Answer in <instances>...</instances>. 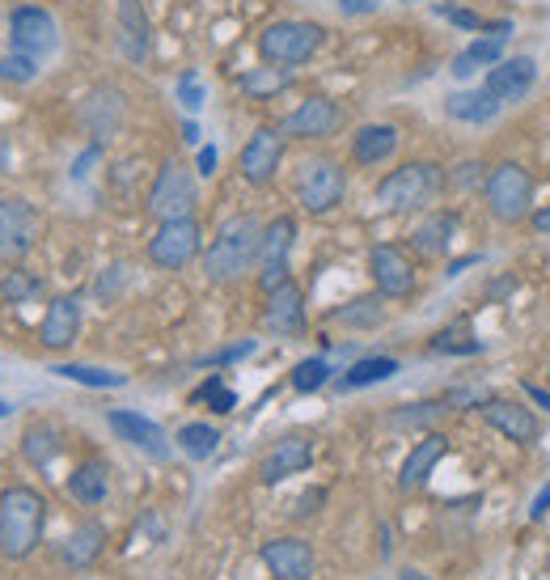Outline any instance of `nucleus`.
<instances>
[{"mask_svg":"<svg viewBox=\"0 0 550 580\" xmlns=\"http://www.w3.org/2000/svg\"><path fill=\"white\" fill-rule=\"evenodd\" d=\"M178 445H183V454L195 462L212 458L216 445H220V433H216L212 424H183L178 428Z\"/></svg>","mask_w":550,"mask_h":580,"instance_id":"c9c22d12","label":"nucleus"},{"mask_svg":"<svg viewBox=\"0 0 550 580\" xmlns=\"http://www.w3.org/2000/svg\"><path fill=\"white\" fill-rule=\"evenodd\" d=\"M454 234H457L454 213H432V217L411 234V246H415L419 259H445L449 246H454Z\"/></svg>","mask_w":550,"mask_h":580,"instance_id":"393cba45","label":"nucleus"},{"mask_svg":"<svg viewBox=\"0 0 550 580\" xmlns=\"http://www.w3.org/2000/svg\"><path fill=\"white\" fill-rule=\"evenodd\" d=\"M403 580H428V577H419V572H403Z\"/></svg>","mask_w":550,"mask_h":580,"instance_id":"5fc2aeb1","label":"nucleus"},{"mask_svg":"<svg viewBox=\"0 0 550 580\" xmlns=\"http://www.w3.org/2000/svg\"><path fill=\"white\" fill-rule=\"evenodd\" d=\"M482 420H487L500 436H508L512 445H533L538 433H542L538 415L529 412V407H521V403H512V398H491V403H482Z\"/></svg>","mask_w":550,"mask_h":580,"instance_id":"412c9836","label":"nucleus"},{"mask_svg":"<svg viewBox=\"0 0 550 580\" xmlns=\"http://www.w3.org/2000/svg\"><path fill=\"white\" fill-rule=\"evenodd\" d=\"M255 352V343L246 339V343H238V348H225V352H216V356H208L204 364H234V361H241V356H250Z\"/></svg>","mask_w":550,"mask_h":580,"instance_id":"a18cd8bd","label":"nucleus"},{"mask_svg":"<svg viewBox=\"0 0 550 580\" xmlns=\"http://www.w3.org/2000/svg\"><path fill=\"white\" fill-rule=\"evenodd\" d=\"M81 115H85V123H90V132H94L97 141H106V136L123 123V94L102 85V90H94V94L85 97Z\"/></svg>","mask_w":550,"mask_h":580,"instance_id":"bb28decb","label":"nucleus"},{"mask_svg":"<svg viewBox=\"0 0 550 580\" xmlns=\"http://www.w3.org/2000/svg\"><path fill=\"white\" fill-rule=\"evenodd\" d=\"M195 204H199V183H195V169L178 157H169L166 166L157 169L153 187H148V217L157 220H178L195 217Z\"/></svg>","mask_w":550,"mask_h":580,"instance_id":"423d86ee","label":"nucleus"},{"mask_svg":"<svg viewBox=\"0 0 550 580\" xmlns=\"http://www.w3.org/2000/svg\"><path fill=\"white\" fill-rule=\"evenodd\" d=\"M48 530V500L43 491L25 484H13L0 491V559L22 563L43 547Z\"/></svg>","mask_w":550,"mask_h":580,"instance_id":"f03ea898","label":"nucleus"},{"mask_svg":"<svg viewBox=\"0 0 550 580\" xmlns=\"http://www.w3.org/2000/svg\"><path fill=\"white\" fill-rule=\"evenodd\" d=\"M369 271H373V284L382 292L385 301H407L415 292V263L403 246H373L369 250Z\"/></svg>","mask_w":550,"mask_h":580,"instance_id":"f8f14e48","label":"nucleus"},{"mask_svg":"<svg viewBox=\"0 0 550 580\" xmlns=\"http://www.w3.org/2000/svg\"><path fill=\"white\" fill-rule=\"evenodd\" d=\"M377 4H382V0H339V9H343L347 18H364V13H377Z\"/></svg>","mask_w":550,"mask_h":580,"instance_id":"09e8293b","label":"nucleus"},{"mask_svg":"<svg viewBox=\"0 0 550 580\" xmlns=\"http://www.w3.org/2000/svg\"><path fill=\"white\" fill-rule=\"evenodd\" d=\"M76 335H81V297H76V292L51 297L43 327H39V343H43L48 352H64Z\"/></svg>","mask_w":550,"mask_h":580,"instance_id":"aec40b11","label":"nucleus"},{"mask_svg":"<svg viewBox=\"0 0 550 580\" xmlns=\"http://www.w3.org/2000/svg\"><path fill=\"white\" fill-rule=\"evenodd\" d=\"M259 246H263V220L255 213L220 220L212 246L204 250V271L212 284H238L246 271L259 267Z\"/></svg>","mask_w":550,"mask_h":580,"instance_id":"f257e3e1","label":"nucleus"},{"mask_svg":"<svg viewBox=\"0 0 550 580\" xmlns=\"http://www.w3.org/2000/svg\"><path fill=\"white\" fill-rule=\"evenodd\" d=\"M55 373H60V377H69V382H81V386H94V390H111V386H123V382H127L123 373L94 369V364H60Z\"/></svg>","mask_w":550,"mask_h":580,"instance_id":"e433bc0d","label":"nucleus"},{"mask_svg":"<svg viewBox=\"0 0 550 580\" xmlns=\"http://www.w3.org/2000/svg\"><path fill=\"white\" fill-rule=\"evenodd\" d=\"M547 512H550V484L542 487V491L533 496V505H529V517H533V521H542Z\"/></svg>","mask_w":550,"mask_h":580,"instance_id":"3c124183","label":"nucleus"},{"mask_svg":"<svg viewBox=\"0 0 550 580\" xmlns=\"http://www.w3.org/2000/svg\"><path fill=\"white\" fill-rule=\"evenodd\" d=\"M313 462V445L310 436H280L271 449H267L263 458H259V479L267 487L271 484H284L288 475H301V470H310Z\"/></svg>","mask_w":550,"mask_h":580,"instance_id":"6ab92c4d","label":"nucleus"},{"mask_svg":"<svg viewBox=\"0 0 550 580\" xmlns=\"http://www.w3.org/2000/svg\"><path fill=\"white\" fill-rule=\"evenodd\" d=\"M482 199H487V213L500 225H517L533 213V174L521 162H500V166L487 169Z\"/></svg>","mask_w":550,"mask_h":580,"instance_id":"39448f33","label":"nucleus"},{"mask_svg":"<svg viewBox=\"0 0 550 580\" xmlns=\"http://www.w3.org/2000/svg\"><path fill=\"white\" fill-rule=\"evenodd\" d=\"M106 424H111V433L120 436V441H127L132 449H141V454H148V458L166 462L169 454H174L166 428H162V424H153L148 415H141V412H106Z\"/></svg>","mask_w":550,"mask_h":580,"instance_id":"dca6fc26","label":"nucleus"},{"mask_svg":"<svg viewBox=\"0 0 550 580\" xmlns=\"http://www.w3.org/2000/svg\"><path fill=\"white\" fill-rule=\"evenodd\" d=\"M280 162H284V136H280V127H259L238 153V169L250 187L271 183L276 169H280Z\"/></svg>","mask_w":550,"mask_h":580,"instance_id":"4468645a","label":"nucleus"},{"mask_svg":"<svg viewBox=\"0 0 550 580\" xmlns=\"http://www.w3.org/2000/svg\"><path fill=\"white\" fill-rule=\"evenodd\" d=\"M199 250H204L199 220L195 217L162 220V225H157V234L148 238V263L162 267V271H183V267L191 263Z\"/></svg>","mask_w":550,"mask_h":580,"instance_id":"1a4fd4ad","label":"nucleus"},{"mask_svg":"<svg viewBox=\"0 0 550 580\" xmlns=\"http://www.w3.org/2000/svg\"><path fill=\"white\" fill-rule=\"evenodd\" d=\"M263 327L280 339L305 335V297H301V289H297V280H284L280 289L267 292Z\"/></svg>","mask_w":550,"mask_h":580,"instance_id":"f3484780","label":"nucleus"},{"mask_svg":"<svg viewBox=\"0 0 550 580\" xmlns=\"http://www.w3.org/2000/svg\"><path fill=\"white\" fill-rule=\"evenodd\" d=\"M398 148V127L390 123H364L352 136V162L356 166H382L385 157H394Z\"/></svg>","mask_w":550,"mask_h":580,"instance_id":"b1692460","label":"nucleus"},{"mask_svg":"<svg viewBox=\"0 0 550 580\" xmlns=\"http://www.w3.org/2000/svg\"><path fill=\"white\" fill-rule=\"evenodd\" d=\"M533 229H538V234H550V204L533 213Z\"/></svg>","mask_w":550,"mask_h":580,"instance_id":"864d4df0","label":"nucleus"},{"mask_svg":"<svg viewBox=\"0 0 550 580\" xmlns=\"http://www.w3.org/2000/svg\"><path fill=\"white\" fill-rule=\"evenodd\" d=\"M343 127H347V111L339 106L335 97L313 94V97H305L292 115H284L280 136H284V141H331V136H339Z\"/></svg>","mask_w":550,"mask_h":580,"instance_id":"6e6552de","label":"nucleus"},{"mask_svg":"<svg viewBox=\"0 0 550 580\" xmlns=\"http://www.w3.org/2000/svg\"><path fill=\"white\" fill-rule=\"evenodd\" d=\"M445 183L449 178L436 162H403L398 169L385 174L373 195L385 213H419V208H432L440 199Z\"/></svg>","mask_w":550,"mask_h":580,"instance_id":"7ed1b4c3","label":"nucleus"},{"mask_svg":"<svg viewBox=\"0 0 550 580\" xmlns=\"http://www.w3.org/2000/svg\"><path fill=\"white\" fill-rule=\"evenodd\" d=\"M428 348L436 356H475V352H482V339H475L470 322H454V327L436 331L428 339Z\"/></svg>","mask_w":550,"mask_h":580,"instance_id":"2f4dec72","label":"nucleus"},{"mask_svg":"<svg viewBox=\"0 0 550 580\" xmlns=\"http://www.w3.org/2000/svg\"><path fill=\"white\" fill-rule=\"evenodd\" d=\"M0 157H4V141H0Z\"/></svg>","mask_w":550,"mask_h":580,"instance_id":"4d7b16f0","label":"nucleus"},{"mask_svg":"<svg viewBox=\"0 0 550 580\" xmlns=\"http://www.w3.org/2000/svg\"><path fill=\"white\" fill-rule=\"evenodd\" d=\"M191 398L195 403H208L216 415H229L234 407H238V394H234V390H225V377H220V373H212L204 386L195 390Z\"/></svg>","mask_w":550,"mask_h":580,"instance_id":"58836bf2","label":"nucleus"},{"mask_svg":"<svg viewBox=\"0 0 550 580\" xmlns=\"http://www.w3.org/2000/svg\"><path fill=\"white\" fill-rule=\"evenodd\" d=\"M479 169H482V162H461V166H457V174H454V183H457V187H475V183H487V174L479 178Z\"/></svg>","mask_w":550,"mask_h":580,"instance_id":"c03bdc74","label":"nucleus"},{"mask_svg":"<svg viewBox=\"0 0 550 580\" xmlns=\"http://www.w3.org/2000/svg\"><path fill=\"white\" fill-rule=\"evenodd\" d=\"M331 382V361L326 356H310V361H301L292 369V390L297 394H313V390H322Z\"/></svg>","mask_w":550,"mask_h":580,"instance_id":"4c0bfd02","label":"nucleus"},{"mask_svg":"<svg viewBox=\"0 0 550 580\" xmlns=\"http://www.w3.org/2000/svg\"><path fill=\"white\" fill-rule=\"evenodd\" d=\"M39 76V60L34 55H0V81L4 85H30Z\"/></svg>","mask_w":550,"mask_h":580,"instance_id":"ea45409f","label":"nucleus"},{"mask_svg":"<svg viewBox=\"0 0 550 580\" xmlns=\"http://www.w3.org/2000/svg\"><path fill=\"white\" fill-rule=\"evenodd\" d=\"M39 292H43V280H39L34 271H25V267H13V271L0 276V301H4V305H25V301L39 297Z\"/></svg>","mask_w":550,"mask_h":580,"instance_id":"f704fd0d","label":"nucleus"},{"mask_svg":"<svg viewBox=\"0 0 550 580\" xmlns=\"http://www.w3.org/2000/svg\"><path fill=\"white\" fill-rule=\"evenodd\" d=\"M394 373H398V361H394V356H364V361H356L343 373V390L377 386V382L394 377Z\"/></svg>","mask_w":550,"mask_h":580,"instance_id":"72a5a7b5","label":"nucleus"},{"mask_svg":"<svg viewBox=\"0 0 550 580\" xmlns=\"http://www.w3.org/2000/svg\"><path fill=\"white\" fill-rule=\"evenodd\" d=\"M500 97H491L487 90H457L445 97V115L457 123H491L500 115Z\"/></svg>","mask_w":550,"mask_h":580,"instance_id":"cd10ccee","label":"nucleus"},{"mask_svg":"<svg viewBox=\"0 0 550 580\" xmlns=\"http://www.w3.org/2000/svg\"><path fill=\"white\" fill-rule=\"evenodd\" d=\"M34 229H39V217L25 199H0V259L4 263H18L30 255L34 246Z\"/></svg>","mask_w":550,"mask_h":580,"instance_id":"2eb2a0df","label":"nucleus"},{"mask_svg":"<svg viewBox=\"0 0 550 580\" xmlns=\"http://www.w3.org/2000/svg\"><path fill=\"white\" fill-rule=\"evenodd\" d=\"M347 195V174L335 157H313L297 174V204L310 213V217H326L335 213Z\"/></svg>","mask_w":550,"mask_h":580,"instance_id":"0eeeda50","label":"nucleus"},{"mask_svg":"<svg viewBox=\"0 0 550 580\" xmlns=\"http://www.w3.org/2000/svg\"><path fill=\"white\" fill-rule=\"evenodd\" d=\"M195 174H204V178H208V174H216V148L212 145L199 148V157H195Z\"/></svg>","mask_w":550,"mask_h":580,"instance_id":"8fccbe9b","label":"nucleus"},{"mask_svg":"<svg viewBox=\"0 0 550 580\" xmlns=\"http://www.w3.org/2000/svg\"><path fill=\"white\" fill-rule=\"evenodd\" d=\"M288 85V76L280 73V69H255L250 76H241V90L250 97H271V94H280Z\"/></svg>","mask_w":550,"mask_h":580,"instance_id":"a19ab883","label":"nucleus"},{"mask_svg":"<svg viewBox=\"0 0 550 580\" xmlns=\"http://www.w3.org/2000/svg\"><path fill=\"white\" fill-rule=\"evenodd\" d=\"M449 454V436L440 433H428L415 449L407 454V462H403V470H398V487L403 491H415V487L428 484V475L440 466V458Z\"/></svg>","mask_w":550,"mask_h":580,"instance_id":"5701e85b","label":"nucleus"},{"mask_svg":"<svg viewBox=\"0 0 550 580\" xmlns=\"http://www.w3.org/2000/svg\"><path fill=\"white\" fill-rule=\"evenodd\" d=\"M9 48L18 55H48L55 48V18L39 4H18L9 13Z\"/></svg>","mask_w":550,"mask_h":580,"instance_id":"ddd939ff","label":"nucleus"},{"mask_svg":"<svg viewBox=\"0 0 550 580\" xmlns=\"http://www.w3.org/2000/svg\"><path fill=\"white\" fill-rule=\"evenodd\" d=\"M322 500H326V491H322V487H313V491H305V496L297 500V508H292V512H297V517H313Z\"/></svg>","mask_w":550,"mask_h":580,"instance_id":"49530a36","label":"nucleus"},{"mask_svg":"<svg viewBox=\"0 0 550 580\" xmlns=\"http://www.w3.org/2000/svg\"><path fill=\"white\" fill-rule=\"evenodd\" d=\"M331 318H335L339 327H352V331H373V327H382L385 322V297L382 292H373V297H356V301L339 305Z\"/></svg>","mask_w":550,"mask_h":580,"instance_id":"7c9ffc66","label":"nucleus"},{"mask_svg":"<svg viewBox=\"0 0 550 580\" xmlns=\"http://www.w3.org/2000/svg\"><path fill=\"white\" fill-rule=\"evenodd\" d=\"M55 454H60V433H55V428L30 424L22 433V458L30 462V466H51Z\"/></svg>","mask_w":550,"mask_h":580,"instance_id":"473e14b6","label":"nucleus"},{"mask_svg":"<svg viewBox=\"0 0 550 580\" xmlns=\"http://www.w3.org/2000/svg\"><path fill=\"white\" fill-rule=\"evenodd\" d=\"M547 377H550V373H547Z\"/></svg>","mask_w":550,"mask_h":580,"instance_id":"13d9d810","label":"nucleus"},{"mask_svg":"<svg viewBox=\"0 0 550 580\" xmlns=\"http://www.w3.org/2000/svg\"><path fill=\"white\" fill-rule=\"evenodd\" d=\"M508 39H512V22H496L487 25L479 39L470 43V48L461 51V55H454V76H466L479 73V69H491V64H500L504 60V48H508Z\"/></svg>","mask_w":550,"mask_h":580,"instance_id":"4be33fe9","label":"nucleus"},{"mask_svg":"<svg viewBox=\"0 0 550 580\" xmlns=\"http://www.w3.org/2000/svg\"><path fill=\"white\" fill-rule=\"evenodd\" d=\"M106 491H111V479H106V466H102V462H81V466L69 475V496L72 500H81V505H90V508L102 505Z\"/></svg>","mask_w":550,"mask_h":580,"instance_id":"c756f323","label":"nucleus"},{"mask_svg":"<svg viewBox=\"0 0 550 580\" xmlns=\"http://www.w3.org/2000/svg\"><path fill=\"white\" fill-rule=\"evenodd\" d=\"M526 394L533 398V403H538V407H547V412H550V390H542V386H533V382H526Z\"/></svg>","mask_w":550,"mask_h":580,"instance_id":"603ef678","label":"nucleus"},{"mask_svg":"<svg viewBox=\"0 0 550 580\" xmlns=\"http://www.w3.org/2000/svg\"><path fill=\"white\" fill-rule=\"evenodd\" d=\"M297 246V217H276L263 225V246H259V289H280L288 276V255Z\"/></svg>","mask_w":550,"mask_h":580,"instance_id":"9d476101","label":"nucleus"},{"mask_svg":"<svg viewBox=\"0 0 550 580\" xmlns=\"http://www.w3.org/2000/svg\"><path fill=\"white\" fill-rule=\"evenodd\" d=\"M102 551H106V530H102L97 521H81V526L69 534V542L60 547V559H64V568L81 572V568H90Z\"/></svg>","mask_w":550,"mask_h":580,"instance_id":"a878e982","label":"nucleus"},{"mask_svg":"<svg viewBox=\"0 0 550 580\" xmlns=\"http://www.w3.org/2000/svg\"><path fill=\"white\" fill-rule=\"evenodd\" d=\"M120 30H123V51L132 60H144L148 48H153V25H148V13H144L141 0H120Z\"/></svg>","mask_w":550,"mask_h":580,"instance_id":"c85d7f7f","label":"nucleus"},{"mask_svg":"<svg viewBox=\"0 0 550 580\" xmlns=\"http://www.w3.org/2000/svg\"><path fill=\"white\" fill-rule=\"evenodd\" d=\"M178 97H183L187 111H199V106H204V90H199V81H195L191 73L178 81Z\"/></svg>","mask_w":550,"mask_h":580,"instance_id":"37998d69","label":"nucleus"},{"mask_svg":"<svg viewBox=\"0 0 550 580\" xmlns=\"http://www.w3.org/2000/svg\"><path fill=\"white\" fill-rule=\"evenodd\" d=\"M4 415H9V403H0V420H4Z\"/></svg>","mask_w":550,"mask_h":580,"instance_id":"6e6d98bb","label":"nucleus"},{"mask_svg":"<svg viewBox=\"0 0 550 580\" xmlns=\"http://www.w3.org/2000/svg\"><path fill=\"white\" fill-rule=\"evenodd\" d=\"M440 13H445V18H449L454 25H461V30H482V22L475 18V13H470V9H449V4H445Z\"/></svg>","mask_w":550,"mask_h":580,"instance_id":"de8ad7c7","label":"nucleus"},{"mask_svg":"<svg viewBox=\"0 0 550 580\" xmlns=\"http://www.w3.org/2000/svg\"><path fill=\"white\" fill-rule=\"evenodd\" d=\"M326 30L305 18H280V22L263 25L259 34V55L276 69H297V64H310L318 48H322Z\"/></svg>","mask_w":550,"mask_h":580,"instance_id":"20e7f679","label":"nucleus"},{"mask_svg":"<svg viewBox=\"0 0 550 580\" xmlns=\"http://www.w3.org/2000/svg\"><path fill=\"white\" fill-rule=\"evenodd\" d=\"M533 81H538V60H533V55H508V60L487 69L482 90L491 97H500L504 106H508V102H521V97L533 90Z\"/></svg>","mask_w":550,"mask_h":580,"instance_id":"a211bd4d","label":"nucleus"},{"mask_svg":"<svg viewBox=\"0 0 550 580\" xmlns=\"http://www.w3.org/2000/svg\"><path fill=\"white\" fill-rule=\"evenodd\" d=\"M259 559H263V568L276 580H313V572H318L313 547L305 538H297V534L267 538L263 547H259Z\"/></svg>","mask_w":550,"mask_h":580,"instance_id":"9b49d317","label":"nucleus"},{"mask_svg":"<svg viewBox=\"0 0 550 580\" xmlns=\"http://www.w3.org/2000/svg\"><path fill=\"white\" fill-rule=\"evenodd\" d=\"M440 415H445V403H415L411 412H394V415H390V424H394V428H419V424L440 420Z\"/></svg>","mask_w":550,"mask_h":580,"instance_id":"79ce46f5","label":"nucleus"}]
</instances>
